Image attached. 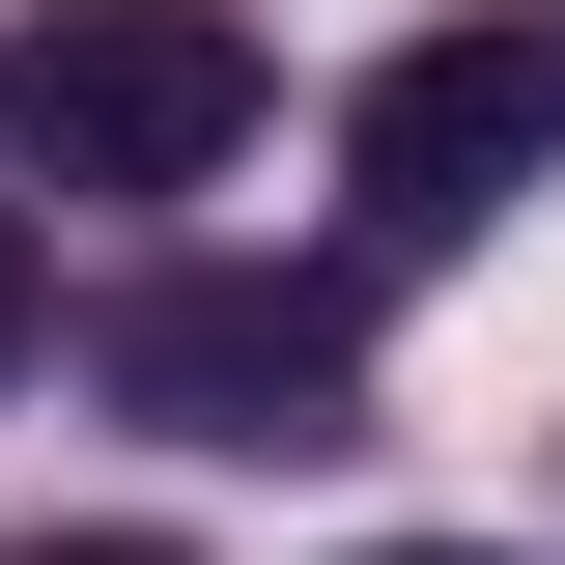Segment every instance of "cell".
Returning <instances> with one entry per match:
<instances>
[{"instance_id": "3957f363", "label": "cell", "mask_w": 565, "mask_h": 565, "mask_svg": "<svg viewBox=\"0 0 565 565\" xmlns=\"http://www.w3.org/2000/svg\"><path fill=\"white\" fill-rule=\"evenodd\" d=\"M340 170H367V255H452V226H509V199L565 170V29H424V57H367Z\"/></svg>"}, {"instance_id": "8992f818", "label": "cell", "mask_w": 565, "mask_h": 565, "mask_svg": "<svg viewBox=\"0 0 565 565\" xmlns=\"http://www.w3.org/2000/svg\"><path fill=\"white\" fill-rule=\"evenodd\" d=\"M29 565H170V537H29Z\"/></svg>"}, {"instance_id": "277c9868", "label": "cell", "mask_w": 565, "mask_h": 565, "mask_svg": "<svg viewBox=\"0 0 565 565\" xmlns=\"http://www.w3.org/2000/svg\"><path fill=\"white\" fill-rule=\"evenodd\" d=\"M29 311H57V255H29V199H0V367H29Z\"/></svg>"}, {"instance_id": "7a4b0ae2", "label": "cell", "mask_w": 565, "mask_h": 565, "mask_svg": "<svg viewBox=\"0 0 565 565\" xmlns=\"http://www.w3.org/2000/svg\"><path fill=\"white\" fill-rule=\"evenodd\" d=\"M114 396L170 424V452H367V311L340 282H141Z\"/></svg>"}, {"instance_id": "5b68a950", "label": "cell", "mask_w": 565, "mask_h": 565, "mask_svg": "<svg viewBox=\"0 0 565 565\" xmlns=\"http://www.w3.org/2000/svg\"><path fill=\"white\" fill-rule=\"evenodd\" d=\"M367 565H509V537H367Z\"/></svg>"}, {"instance_id": "6da1fadb", "label": "cell", "mask_w": 565, "mask_h": 565, "mask_svg": "<svg viewBox=\"0 0 565 565\" xmlns=\"http://www.w3.org/2000/svg\"><path fill=\"white\" fill-rule=\"evenodd\" d=\"M0 141H29V199H199L255 141V29L226 0H29L0 29Z\"/></svg>"}]
</instances>
